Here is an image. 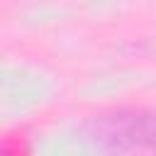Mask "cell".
Masks as SVG:
<instances>
[{
    "label": "cell",
    "instance_id": "obj_1",
    "mask_svg": "<svg viewBox=\"0 0 156 156\" xmlns=\"http://www.w3.org/2000/svg\"><path fill=\"white\" fill-rule=\"evenodd\" d=\"M88 134L107 156H156V112L149 110L95 115Z\"/></svg>",
    "mask_w": 156,
    "mask_h": 156
}]
</instances>
